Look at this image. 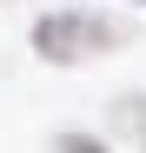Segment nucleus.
<instances>
[{"mask_svg": "<svg viewBox=\"0 0 146 153\" xmlns=\"http://www.w3.org/2000/svg\"><path fill=\"white\" fill-rule=\"evenodd\" d=\"M113 126L126 133L139 153H146V93H126V100H113Z\"/></svg>", "mask_w": 146, "mask_h": 153, "instance_id": "obj_2", "label": "nucleus"}, {"mask_svg": "<svg viewBox=\"0 0 146 153\" xmlns=\"http://www.w3.org/2000/svg\"><path fill=\"white\" fill-rule=\"evenodd\" d=\"M27 40L46 67H86V60L113 53V47H126V20L93 13V7H60V13H40Z\"/></svg>", "mask_w": 146, "mask_h": 153, "instance_id": "obj_1", "label": "nucleus"}, {"mask_svg": "<svg viewBox=\"0 0 146 153\" xmlns=\"http://www.w3.org/2000/svg\"><path fill=\"white\" fill-rule=\"evenodd\" d=\"M53 153H113V146L93 140V133H80V126H66V133H53Z\"/></svg>", "mask_w": 146, "mask_h": 153, "instance_id": "obj_3", "label": "nucleus"}, {"mask_svg": "<svg viewBox=\"0 0 146 153\" xmlns=\"http://www.w3.org/2000/svg\"><path fill=\"white\" fill-rule=\"evenodd\" d=\"M133 7H146V0H133Z\"/></svg>", "mask_w": 146, "mask_h": 153, "instance_id": "obj_4", "label": "nucleus"}]
</instances>
